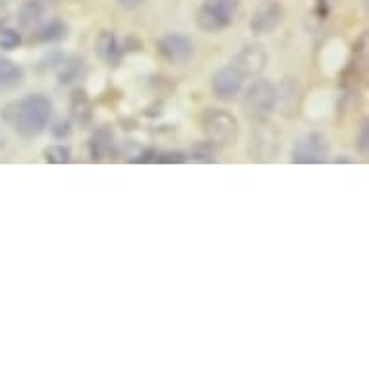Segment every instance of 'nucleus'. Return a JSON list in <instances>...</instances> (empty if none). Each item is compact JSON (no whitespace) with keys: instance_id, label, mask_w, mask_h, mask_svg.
<instances>
[{"instance_id":"ddd939ff","label":"nucleus","mask_w":369,"mask_h":369,"mask_svg":"<svg viewBox=\"0 0 369 369\" xmlns=\"http://www.w3.org/2000/svg\"><path fill=\"white\" fill-rule=\"evenodd\" d=\"M70 110H72V118L80 126H87L93 118V109H91V101H89L87 93L83 89H75L72 97H70Z\"/></svg>"},{"instance_id":"423d86ee","label":"nucleus","mask_w":369,"mask_h":369,"mask_svg":"<svg viewBox=\"0 0 369 369\" xmlns=\"http://www.w3.org/2000/svg\"><path fill=\"white\" fill-rule=\"evenodd\" d=\"M144 43L136 39L134 35L118 37L114 31H101L97 37V56L105 64H117L126 53L130 50H139Z\"/></svg>"},{"instance_id":"b1692460","label":"nucleus","mask_w":369,"mask_h":369,"mask_svg":"<svg viewBox=\"0 0 369 369\" xmlns=\"http://www.w3.org/2000/svg\"><path fill=\"white\" fill-rule=\"evenodd\" d=\"M70 134V122H56V126H53V136L62 139L64 136H68Z\"/></svg>"},{"instance_id":"f257e3e1","label":"nucleus","mask_w":369,"mask_h":369,"mask_svg":"<svg viewBox=\"0 0 369 369\" xmlns=\"http://www.w3.org/2000/svg\"><path fill=\"white\" fill-rule=\"evenodd\" d=\"M10 109L12 110L8 112V120L12 128L26 139H33L45 132L53 117V101L41 93L23 97Z\"/></svg>"},{"instance_id":"6e6552de","label":"nucleus","mask_w":369,"mask_h":369,"mask_svg":"<svg viewBox=\"0 0 369 369\" xmlns=\"http://www.w3.org/2000/svg\"><path fill=\"white\" fill-rule=\"evenodd\" d=\"M267 60H269V56H267L265 48L257 43H250V45H244L232 56L230 66L246 80V77L260 75L267 68Z\"/></svg>"},{"instance_id":"2eb2a0df","label":"nucleus","mask_w":369,"mask_h":369,"mask_svg":"<svg viewBox=\"0 0 369 369\" xmlns=\"http://www.w3.org/2000/svg\"><path fill=\"white\" fill-rule=\"evenodd\" d=\"M66 35H68V28H66V23H62L58 20H53L48 21L47 26H43L35 31L33 39L37 43H56V41H62V39H66Z\"/></svg>"},{"instance_id":"f8f14e48","label":"nucleus","mask_w":369,"mask_h":369,"mask_svg":"<svg viewBox=\"0 0 369 369\" xmlns=\"http://www.w3.org/2000/svg\"><path fill=\"white\" fill-rule=\"evenodd\" d=\"M277 107L281 109L282 117L292 118L301 110V85L298 77L287 75L277 87Z\"/></svg>"},{"instance_id":"4be33fe9","label":"nucleus","mask_w":369,"mask_h":369,"mask_svg":"<svg viewBox=\"0 0 369 369\" xmlns=\"http://www.w3.org/2000/svg\"><path fill=\"white\" fill-rule=\"evenodd\" d=\"M21 43L20 33L16 29H0V48L12 50Z\"/></svg>"},{"instance_id":"20e7f679","label":"nucleus","mask_w":369,"mask_h":369,"mask_svg":"<svg viewBox=\"0 0 369 369\" xmlns=\"http://www.w3.org/2000/svg\"><path fill=\"white\" fill-rule=\"evenodd\" d=\"M201 124H203V132H205L207 139L217 147L234 144L236 137H238V120L228 110H205V114L201 117Z\"/></svg>"},{"instance_id":"f03ea898","label":"nucleus","mask_w":369,"mask_h":369,"mask_svg":"<svg viewBox=\"0 0 369 369\" xmlns=\"http://www.w3.org/2000/svg\"><path fill=\"white\" fill-rule=\"evenodd\" d=\"M277 109V85L267 77L250 83L242 95V110L252 120H265Z\"/></svg>"},{"instance_id":"4468645a","label":"nucleus","mask_w":369,"mask_h":369,"mask_svg":"<svg viewBox=\"0 0 369 369\" xmlns=\"http://www.w3.org/2000/svg\"><path fill=\"white\" fill-rule=\"evenodd\" d=\"M110 149H112V132L109 128H99L89 141V157L93 161H99V159L107 157Z\"/></svg>"},{"instance_id":"7ed1b4c3","label":"nucleus","mask_w":369,"mask_h":369,"mask_svg":"<svg viewBox=\"0 0 369 369\" xmlns=\"http://www.w3.org/2000/svg\"><path fill=\"white\" fill-rule=\"evenodd\" d=\"M240 10V0H203L196 14V23L205 33H219L234 21Z\"/></svg>"},{"instance_id":"f3484780","label":"nucleus","mask_w":369,"mask_h":369,"mask_svg":"<svg viewBox=\"0 0 369 369\" xmlns=\"http://www.w3.org/2000/svg\"><path fill=\"white\" fill-rule=\"evenodd\" d=\"M23 80V72L18 64L8 58H0V89H12L20 85Z\"/></svg>"},{"instance_id":"6ab92c4d","label":"nucleus","mask_w":369,"mask_h":369,"mask_svg":"<svg viewBox=\"0 0 369 369\" xmlns=\"http://www.w3.org/2000/svg\"><path fill=\"white\" fill-rule=\"evenodd\" d=\"M192 159L198 163H215L217 161V145L207 141H198L192 147Z\"/></svg>"},{"instance_id":"5701e85b","label":"nucleus","mask_w":369,"mask_h":369,"mask_svg":"<svg viewBox=\"0 0 369 369\" xmlns=\"http://www.w3.org/2000/svg\"><path fill=\"white\" fill-rule=\"evenodd\" d=\"M188 155L182 151H166V153H157L155 163H166V164H180L186 163Z\"/></svg>"},{"instance_id":"a211bd4d","label":"nucleus","mask_w":369,"mask_h":369,"mask_svg":"<svg viewBox=\"0 0 369 369\" xmlns=\"http://www.w3.org/2000/svg\"><path fill=\"white\" fill-rule=\"evenodd\" d=\"M83 72H85V64H83L82 58L62 60L58 80H60L62 85H70V83L77 82V80L83 75Z\"/></svg>"},{"instance_id":"9b49d317","label":"nucleus","mask_w":369,"mask_h":369,"mask_svg":"<svg viewBox=\"0 0 369 369\" xmlns=\"http://www.w3.org/2000/svg\"><path fill=\"white\" fill-rule=\"evenodd\" d=\"M282 18H284V8L281 6V2L269 0L255 8V12L250 18V29L255 35L273 33L282 23Z\"/></svg>"},{"instance_id":"412c9836","label":"nucleus","mask_w":369,"mask_h":369,"mask_svg":"<svg viewBox=\"0 0 369 369\" xmlns=\"http://www.w3.org/2000/svg\"><path fill=\"white\" fill-rule=\"evenodd\" d=\"M355 149L362 157H368L369 153V122L368 118H363L362 124H360V130H358V136H355Z\"/></svg>"},{"instance_id":"39448f33","label":"nucleus","mask_w":369,"mask_h":369,"mask_svg":"<svg viewBox=\"0 0 369 369\" xmlns=\"http://www.w3.org/2000/svg\"><path fill=\"white\" fill-rule=\"evenodd\" d=\"M328 155H331V141L327 134L314 130L296 139L290 159L296 164H321L327 163Z\"/></svg>"},{"instance_id":"393cba45","label":"nucleus","mask_w":369,"mask_h":369,"mask_svg":"<svg viewBox=\"0 0 369 369\" xmlns=\"http://www.w3.org/2000/svg\"><path fill=\"white\" fill-rule=\"evenodd\" d=\"M147 0H118V4L122 8H128V10H136V8L144 6Z\"/></svg>"},{"instance_id":"dca6fc26","label":"nucleus","mask_w":369,"mask_h":369,"mask_svg":"<svg viewBox=\"0 0 369 369\" xmlns=\"http://www.w3.org/2000/svg\"><path fill=\"white\" fill-rule=\"evenodd\" d=\"M43 10H45L43 0H26L20 6V12H18V21L23 28H31V26L41 21Z\"/></svg>"},{"instance_id":"0eeeda50","label":"nucleus","mask_w":369,"mask_h":369,"mask_svg":"<svg viewBox=\"0 0 369 369\" xmlns=\"http://www.w3.org/2000/svg\"><path fill=\"white\" fill-rule=\"evenodd\" d=\"M159 53L163 55L164 60H169L171 64H178L184 66L188 62H192L196 48H193V41L184 33H164L157 41Z\"/></svg>"},{"instance_id":"9d476101","label":"nucleus","mask_w":369,"mask_h":369,"mask_svg":"<svg viewBox=\"0 0 369 369\" xmlns=\"http://www.w3.org/2000/svg\"><path fill=\"white\" fill-rule=\"evenodd\" d=\"M257 126L253 130L252 137V151L257 161H271L277 157V151L281 145V136L279 130L273 124L265 122V120H257Z\"/></svg>"},{"instance_id":"1a4fd4ad","label":"nucleus","mask_w":369,"mask_h":369,"mask_svg":"<svg viewBox=\"0 0 369 369\" xmlns=\"http://www.w3.org/2000/svg\"><path fill=\"white\" fill-rule=\"evenodd\" d=\"M242 89H244V77L230 64L228 66H220V68L213 72L211 91L219 101L230 103L234 99H238Z\"/></svg>"},{"instance_id":"aec40b11","label":"nucleus","mask_w":369,"mask_h":369,"mask_svg":"<svg viewBox=\"0 0 369 369\" xmlns=\"http://www.w3.org/2000/svg\"><path fill=\"white\" fill-rule=\"evenodd\" d=\"M45 159H47V163L66 164L70 163V149L62 144L48 145L47 149H45Z\"/></svg>"}]
</instances>
